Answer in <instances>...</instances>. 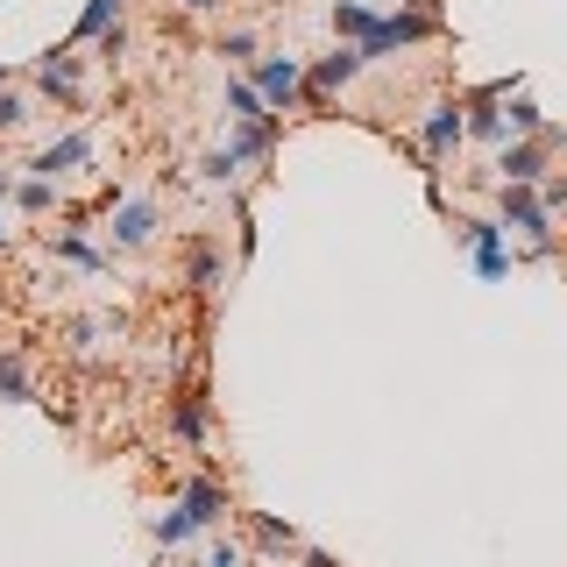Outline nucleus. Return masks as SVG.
<instances>
[{"label": "nucleus", "mask_w": 567, "mask_h": 567, "mask_svg": "<svg viewBox=\"0 0 567 567\" xmlns=\"http://www.w3.org/2000/svg\"><path fill=\"white\" fill-rule=\"evenodd\" d=\"M496 220H504V235H518L532 256H554V248H560L554 213H546V199L525 192V185H496Z\"/></svg>", "instance_id": "1"}, {"label": "nucleus", "mask_w": 567, "mask_h": 567, "mask_svg": "<svg viewBox=\"0 0 567 567\" xmlns=\"http://www.w3.org/2000/svg\"><path fill=\"white\" fill-rule=\"evenodd\" d=\"M425 35H440V8L433 0H419V8H398V14H383L377 29L362 35V64H377V58H398V50H412V43H425Z\"/></svg>", "instance_id": "2"}, {"label": "nucleus", "mask_w": 567, "mask_h": 567, "mask_svg": "<svg viewBox=\"0 0 567 567\" xmlns=\"http://www.w3.org/2000/svg\"><path fill=\"white\" fill-rule=\"evenodd\" d=\"M554 150H560V128H546V135H511L504 150H496V185L539 192L546 177H554Z\"/></svg>", "instance_id": "3"}, {"label": "nucleus", "mask_w": 567, "mask_h": 567, "mask_svg": "<svg viewBox=\"0 0 567 567\" xmlns=\"http://www.w3.org/2000/svg\"><path fill=\"white\" fill-rule=\"evenodd\" d=\"M248 85L262 93V106L284 121L298 100H306V58H284V50H270V58H256V71H248Z\"/></svg>", "instance_id": "4"}, {"label": "nucleus", "mask_w": 567, "mask_h": 567, "mask_svg": "<svg viewBox=\"0 0 567 567\" xmlns=\"http://www.w3.org/2000/svg\"><path fill=\"white\" fill-rule=\"evenodd\" d=\"M461 142H468V106H461V100H433V106H425V121H419L425 164H447Z\"/></svg>", "instance_id": "5"}, {"label": "nucleus", "mask_w": 567, "mask_h": 567, "mask_svg": "<svg viewBox=\"0 0 567 567\" xmlns=\"http://www.w3.org/2000/svg\"><path fill=\"white\" fill-rule=\"evenodd\" d=\"M454 227H461V241H468L475 277H483V284H504L511 277V235H504V220H454Z\"/></svg>", "instance_id": "6"}, {"label": "nucleus", "mask_w": 567, "mask_h": 567, "mask_svg": "<svg viewBox=\"0 0 567 567\" xmlns=\"http://www.w3.org/2000/svg\"><path fill=\"white\" fill-rule=\"evenodd\" d=\"M354 79H362V50L341 43V50H327V58L306 64V100H341Z\"/></svg>", "instance_id": "7"}, {"label": "nucleus", "mask_w": 567, "mask_h": 567, "mask_svg": "<svg viewBox=\"0 0 567 567\" xmlns=\"http://www.w3.org/2000/svg\"><path fill=\"white\" fill-rule=\"evenodd\" d=\"M164 419H171V440H185V447H206V433H213V404H206V390H199V383H177Z\"/></svg>", "instance_id": "8"}, {"label": "nucleus", "mask_w": 567, "mask_h": 567, "mask_svg": "<svg viewBox=\"0 0 567 567\" xmlns=\"http://www.w3.org/2000/svg\"><path fill=\"white\" fill-rule=\"evenodd\" d=\"M177 504L192 511V525H199V532H213L227 511H235V504H227V483H220V475H185V483H177Z\"/></svg>", "instance_id": "9"}, {"label": "nucleus", "mask_w": 567, "mask_h": 567, "mask_svg": "<svg viewBox=\"0 0 567 567\" xmlns=\"http://www.w3.org/2000/svg\"><path fill=\"white\" fill-rule=\"evenodd\" d=\"M79 164H93V128H71V135H58L43 156H35V177H64V171H79Z\"/></svg>", "instance_id": "10"}, {"label": "nucleus", "mask_w": 567, "mask_h": 567, "mask_svg": "<svg viewBox=\"0 0 567 567\" xmlns=\"http://www.w3.org/2000/svg\"><path fill=\"white\" fill-rule=\"evenodd\" d=\"M35 85H43L50 100H79V85H85V64L71 58V50H50V58H35Z\"/></svg>", "instance_id": "11"}, {"label": "nucleus", "mask_w": 567, "mask_h": 567, "mask_svg": "<svg viewBox=\"0 0 567 567\" xmlns=\"http://www.w3.org/2000/svg\"><path fill=\"white\" fill-rule=\"evenodd\" d=\"M150 241H156V206L150 199L121 206L114 213V248H150Z\"/></svg>", "instance_id": "12"}, {"label": "nucleus", "mask_w": 567, "mask_h": 567, "mask_svg": "<svg viewBox=\"0 0 567 567\" xmlns=\"http://www.w3.org/2000/svg\"><path fill=\"white\" fill-rule=\"evenodd\" d=\"M504 128H511V135H546V114H539V100H532L518 79L504 85Z\"/></svg>", "instance_id": "13"}, {"label": "nucleus", "mask_w": 567, "mask_h": 567, "mask_svg": "<svg viewBox=\"0 0 567 567\" xmlns=\"http://www.w3.org/2000/svg\"><path fill=\"white\" fill-rule=\"evenodd\" d=\"M377 22H383L377 0H333V35H341V43H362Z\"/></svg>", "instance_id": "14"}, {"label": "nucleus", "mask_w": 567, "mask_h": 567, "mask_svg": "<svg viewBox=\"0 0 567 567\" xmlns=\"http://www.w3.org/2000/svg\"><path fill=\"white\" fill-rule=\"evenodd\" d=\"M270 142H277V114H270V121H235L227 150H235L241 164H262V156H270Z\"/></svg>", "instance_id": "15"}, {"label": "nucleus", "mask_w": 567, "mask_h": 567, "mask_svg": "<svg viewBox=\"0 0 567 567\" xmlns=\"http://www.w3.org/2000/svg\"><path fill=\"white\" fill-rule=\"evenodd\" d=\"M35 398V377H29V362H22V354H0V404H29Z\"/></svg>", "instance_id": "16"}, {"label": "nucleus", "mask_w": 567, "mask_h": 567, "mask_svg": "<svg viewBox=\"0 0 567 567\" xmlns=\"http://www.w3.org/2000/svg\"><path fill=\"white\" fill-rule=\"evenodd\" d=\"M114 22H121V0H85V14H79V29H71V43H100Z\"/></svg>", "instance_id": "17"}, {"label": "nucleus", "mask_w": 567, "mask_h": 567, "mask_svg": "<svg viewBox=\"0 0 567 567\" xmlns=\"http://www.w3.org/2000/svg\"><path fill=\"white\" fill-rule=\"evenodd\" d=\"M227 121H270V106L248 79H227Z\"/></svg>", "instance_id": "18"}, {"label": "nucleus", "mask_w": 567, "mask_h": 567, "mask_svg": "<svg viewBox=\"0 0 567 567\" xmlns=\"http://www.w3.org/2000/svg\"><path fill=\"white\" fill-rule=\"evenodd\" d=\"M150 532H156V546H185L199 525H192V511H185V504H171V511H164V518H156Z\"/></svg>", "instance_id": "19"}, {"label": "nucleus", "mask_w": 567, "mask_h": 567, "mask_svg": "<svg viewBox=\"0 0 567 567\" xmlns=\"http://www.w3.org/2000/svg\"><path fill=\"white\" fill-rule=\"evenodd\" d=\"M185 277H192V291H220V248L199 241V248H192V270H185Z\"/></svg>", "instance_id": "20"}, {"label": "nucleus", "mask_w": 567, "mask_h": 567, "mask_svg": "<svg viewBox=\"0 0 567 567\" xmlns=\"http://www.w3.org/2000/svg\"><path fill=\"white\" fill-rule=\"evenodd\" d=\"M50 199H58V177H22L14 185V206L22 213H50Z\"/></svg>", "instance_id": "21"}, {"label": "nucleus", "mask_w": 567, "mask_h": 567, "mask_svg": "<svg viewBox=\"0 0 567 567\" xmlns=\"http://www.w3.org/2000/svg\"><path fill=\"white\" fill-rule=\"evenodd\" d=\"M58 256H64V262H79V270H106V256L79 235V227H71V235H58Z\"/></svg>", "instance_id": "22"}, {"label": "nucleus", "mask_w": 567, "mask_h": 567, "mask_svg": "<svg viewBox=\"0 0 567 567\" xmlns=\"http://www.w3.org/2000/svg\"><path fill=\"white\" fill-rule=\"evenodd\" d=\"M22 121H29V106H22V93L8 85V71H0V135H14Z\"/></svg>", "instance_id": "23"}, {"label": "nucleus", "mask_w": 567, "mask_h": 567, "mask_svg": "<svg viewBox=\"0 0 567 567\" xmlns=\"http://www.w3.org/2000/svg\"><path fill=\"white\" fill-rule=\"evenodd\" d=\"M199 171L213 177V185H235V177H241V156H235V150H213V156H206Z\"/></svg>", "instance_id": "24"}, {"label": "nucleus", "mask_w": 567, "mask_h": 567, "mask_svg": "<svg viewBox=\"0 0 567 567\" xmlns=\"http://www.w3.org/2000/svg\"><path fill=\"white\" fill-rule=\"evenodd\" d=\"M256 539L270 546V554H291V546H298V532H291V525H277V518H256Z\"/></svg>", "instance_id": "25"}, {"label": "nucleus", "mask_w": 567, "mask_h": 567, "mask_svg": "<svg viewBox=\"0 0 567 567\" xmlns=\"http://www.w3.org/2000/svg\"><path fill=\"white\" fill-rule=\"evenodd\" d=\"M220 58H256V29H227L220 35Z\"/></svg>", "instance_id": "26"}, {"label": "nucleus", "mask_w": 567, "mask_h": 567, "mask_svg": "<svg viewBox=\"0 0 567 567\" xmlns=\"http://www.w3.org/2000/svg\"><path fill=\"white\" fill-rule=\"evenodd\" d=\"M539 199H546V213H560V206H567V177H546Z\"/></svg>", "instance_id": "27"}, {"label": "nucleus", "mask_w": 567, "mask_h": 567, "mask_svg": "<svg viewBox=\"0 0 567 567\" xmlns=\"http://www.w3.org/2000/svg\"><path fill=\"white\" fill-rule=\"evenodd\" d=\"M121 50H128V29H121V22H114V29H106V35H100V58H121Z\"/></svg>", "instance_id": "28"}, {"label": "nucleus", "mask_w": 567, "mask_h": 567, "mask_svg": "<svg viewBox=\"0 0 567 567\" xmlns=\"http://www.w3.org/2000/svg\"><path fill=\"white\" fill-rule=\"evenodd\" d=\"M199 567H241V554H235V546H213V554H206Z\"/></svg>", "instance_id": "29"}, {"label": "nucleus", "mask_w": 567, "mask_h": 567, "mask_svg": "<svg viewBox=\"0 0 567 567\" xmlns=\"http://www.w3.org/2000/svg\"><path fill=\"white\" fill-rule=\"evenodd\" d=\"M177 8H185V14H206V8H220V0H177Z\"/></svg>", "instance_id": "30"}, {"label": "nucleus", "mask_w": 567, "mask_h": 567, "mask_svg": "<svg viewBox=\"0 0 567 567\" xmlns=\"http://www.w3.org/2000/svg\"><path fill=\"white\" fill-rule=\"evenodd\" d=\"M8 192H14V171H8V164H0V199H8Z\"/></svg>", "instance_id": "31"}, {"label": "nucleus", "mask_w": 567, "mask_h": 567, "mask_svg": "<svg viewBox=\"0 0 567 567\" xmlns=\"http://www.w3.org/2000/svg\"><path fill=\"white\" fill-rule=\"evenodd\" d=\"M306 567H333V560H327V554H306Z\"/></svg>", "instance_id": "32"}, {"label": "nucleus", "mask_w": 567, "mask_h": 567, "mask_svg": "<svg viewBox=\"0 0 567 567\" xmlns=\"http://www.w3.org/2000/svg\"><path fill=\"white\" fill-rule=\"evenodd\" d=\"M0 248H8V227H0Z\"/></svg>", "instance_id": "33"}]
</instances>
